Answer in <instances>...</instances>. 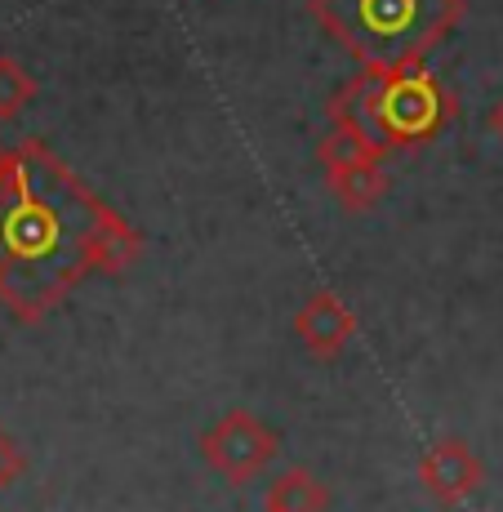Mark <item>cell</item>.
<instances>
[{
	"label": "cell",
	"mask_w": 503,
	"mask_h": 512,
	"mask_svg": "<svg viewBox=\"0 0 503 512\" xmlns=\"http://www.w3.org/2000/svg\"><path fill=\"white\" fill-rule=\"evenodd\" d=\"M138 259L143 236L112 205L45 147H18L14 192L0 210V285L27 321L45 317L85 277H121Z\"/></svg>",
	"instance_id": "6da1fadb"
},
{
	"label": "cell",
	"mask_w": 503,
	"mask_h": 512,
	"mask_svg": "<svg viewBox=\"0 0 503 512\" xmlns=\"http://www.w3.org/2000/svg\"><path fill=\"white\" fill-rule=\"evenodd\" d=\"M330 125L352 130L379 156L419 152L437 143L455 121L459 103L423 63L414 67H361L339 94L330 98Z\"/></svg>",
	"instance_id": "7a4b0ae2"
},
{
	"label": "cell",
	"mask_w": 503,
	"mask_h": 512,
	"mask_svg": "<svg viewBox=\"0 0 503 512\" xmlns=\"http://www.w3.org/2000/svg\"><path fill=\"white\" fill-rule=\"evenodd\" d=\"M308 14L357 67H414L428 63L459 32L463 0H308Z\"/></svg>",
	"instance_id": "3957f363"
},
{
	"label": "cell",
	"mask_w": 503,
	"mask_h": 512,
	"mask_svg": "<svg viewBox=\"0 0 503 512\" xmlns=\"http://www.w3.org/2000/svg\"><path fill=\"white\" fill-rule=\"evenodd\" d=\"M281 437L250 410H228L201 432V459L214 477H223L228 486H250L254 477L272 468Z\"/></svg>",
	"instance_id": "277c9868"
},
{
	"label": "cell",
	"mask_w": 503,
	"mask_h": 512,
	"mask_svg": "<svg viewBox=\"0 0 503 512\" xmlns=\"http://www.w3.org/2000/svg\"><path fill=\"white\" fill-rule=\"evenodd\" d=\"M419 486L437 499L441 508H455L481 486V459L463 437H441L423 450L419 459Z\"/></svg>",
	"instance_id": "5b68a950"
},
{
	"label": "cell",
	"mask_w": 503,
	"mask_h": 512,
	"mask_svg": "<svg viewBox=\"0 0 503 512\" xmlns=\"http://www.w3.org/2000/svg\"><path fill=\"white\" fill-rule=\"evenodd\" d=\"M294 334H299V343L317 361H334L357 339V312L334 290H312L308 299H303V308L294 312Z\"/></svg>",
	"instance_id": "8992f818"
},
{
	"label": "cell",
	"mask_w": 503,
	"mask_h": 512,
	"mask_svg": "<svg viewBox=\"0 0 503 512\" xmlns=\"http://www.w3.org/2000/svg\"><path fill=\"white\" fill-rule=\"evenodd\" d=\"M325 187L348 214H366L388 192V174H383V156H361V161H343L325 170Z\"/></svg>",
	"instance_id": "52a82bcc"
},
{
	"label": "cell",
	"mask_w": 503,
	"mask_h": 512,
	"mask_svg": "<svg viewBox=\"0 0 503 512\" xmlns=\"http://www.w3.org/2000/svg\"><path fill=\"white\" fill-rule=\"evenodd\" d=\"M330 508V486L317 481L308 468L276 472L263 490V512H325Z\"/></svg>",
	"instance_id": "ba28073f"
},
{
	"label": "cell",
	"mask_w": 503,
	"mask_h": 512,
	"mask_svg": "<svg viewBox=\"0 0 503 512\" xmlns=\"http://www.w3.org/2000/svg\"><path fill=\"white\" fill-rule=\"evenodd\" d=\"M32 98H36V81L23 72V63L0 58V121H14Z\"/></svg>",
	"instance_id": "9c48e42d"
},
{
	"label": "cell",
	"mask_w": 503,
	"mask_h": 512,
	"mask_svg": "<svg viewBox=\"0 0 503 512\" xmlns=\"http://www.w3.org/2000/svg\"><path fill=\"white\" fill-rule=\"evenodd\" d=\"M18 472H23V455H18V450L9 446L5 437H0V486H9Z\"/></svg>",
	"instance_id": "30bf717a"
},
{
	"label": "cell",
	"mask_w": 503,
	"mask_h": 512,
	"mask_svg": "<svg viewBox=\"0 0 503 512\" xmlns=\"http://www.w3.org/2000/svg\"><path fill=\"white\" fill-rule=\"evenodd\" d=\"M486 125H490V134H495V139L503 143V98L495 107H490V116H486Z\"/></svg>",
	"instance_id": "8fae6325"
}]
</instances>
